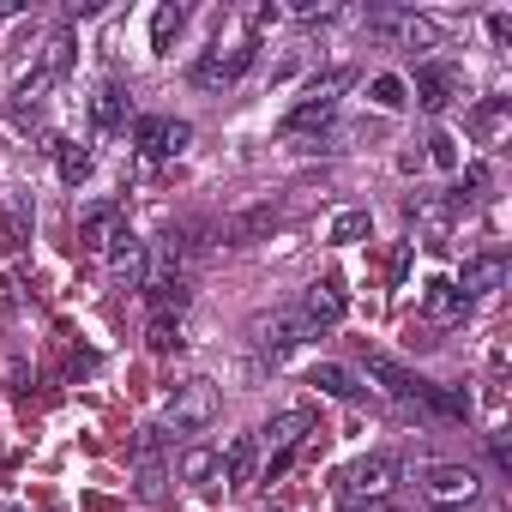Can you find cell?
Here are the masks:
<instances>
[{
	"label": "cell",
	"mask_w": 512,
	"mask_h": 512,
	"mask_svg": "<svg viewBox=\"0 0 512 512\" xmlns=\"http://www.w3.org/2000/svg\"><path fill=\"white\" fill-rule=\"evenodd\" d=\"M350 91V73H326V79H314L308 91H302V103L284 115V127H278V139H326V127H332V115H338V97Z\"/></svg>",
	"instance_id": "obj_1"
},
{
	"label": "cell",
	"mask_w": 512,
	"mask_h": 512,
	"mask_svg": "<svg viewBox=\"0 0 512 512\" xmlns=\"http://www.w3.org/2000/svg\"><path fill=\"white\" fill-rule=\"evenodd\" d=\"M211 416H217V386H211V380H187V386H175L169 404H163V428H175V434H193V428H205Z\"/></svg>",
	"instance_id": "obj_2"
},
{
	"label": "cell",
	"mask_w": 512,
	"mask_h": 512,
	"mask_svg": "<svg viewBox=\"0 0 512 512\" xmlns=\"http://www.w3.org/2000/svg\"><path fill=\"white\" fill-rule=\"evenodd\" d=\"M308 338H320V332L308 326L302 308H278V314H266V320H253V350H260V356H290V350L308 344Z\"/></svg>",
	"instance_id": "obj_3"
},
{
	"label": "cell",
	"mask_w": 512,
	"mask_h": 512,
	"mask_svg": "<svg viewBox=\"0 0 512 512\" xmlns=\"http://www.w3.org/2000/svg\"><path fill=\"white\" fill-rule=\"evenodd\" d=\"M253 49H260L253 37H247V43H235V49H205V55L193 61V73H187V79H193L199 91H229V85L253 67Z\"/></svg>",
	"instance_id": "obj_4"
},
{
	"label": "cell",
	"mask_w": 512,
	"mask_h": 512,
	"mask_svg": "<svg viewBox=\"0 0 512 512\" xmlns=\"http://www.w3.org/2000/svg\"><path fill=\"white\" fill-rule=\"evenodd\" d=\"M422 494H428V506H476L482 476L470 464H428L422 470Z\"/></svg>",
	"instance_id": "obj_5"
},
{
	"label": "cell",
	"mask_w": 512,
	"mask_h": 512,
	"mask_svg": "<svg viewBox=\"0 0 512 512\" xmlns=\"http://www.w3.org/2000/svg\"><path fill=\"white\" fill-rule=\"evenodd\" d=\"M368 31L386 37V43H398V49H434L440 43V25L422 19V13H374Z\"/></svg>",
	"instance_id": "obj_6"
},
{
	"label": "cell",
	"mask_w": 512,
	"mask_h": 512,
	"mask_svg": "<svg viewBox=\"0 0 512 512\" xmlns=\"http://www.w3.org/2000/svg\"><path fill=\"white\" fill-rule=\"evenodd\" d=\"M133 139H139V151H145V157H181V151H187V139H193V127H187V121H175V115H145V121L133 127Z\"/></svg>",
	"instance_id": "obj_7"
},
{
	"label": "cell",
	"mask_w": 512,
	"mask_h": 512,
	"mask_svg": "<svg viewBox=\"0 0 512 512\" xmlns=\"http://www.w3.org/2000/svg\"><path fill=\"white\" fill-rule=\"evenodd\" d=\"M392 482H398V458H392V452H368V458H362V464L344 476L350 500H380Z\"/></svg>",
	"instance_id": "obj_8"
},
{
	"label": "cell",
	"mask_w": 512,
	"mask_h": 512,
	"mask_svg": "<svg viewBox=\"0 0 512 512\" xmlns=\"http://www.w3.org/2000/svg\"><path fill=\"white\" fill-rule=\"evenodd\" d=\"M109 272H115V284L121 290H139L145 284V272H151V247L139 241V235H115V247H109Z\"/></svg>",
	"instance_id": "obj_9"
},
{
	"label": "cell",
	"mask_w": 512,
	"mask_h": 512,
	"mask_svg": "<svg viewBox=\"0 0 512 512\" xmlns=\"http://www.w3.org/2000/svg\"><path fill=\"white\" fill-rule=\"evenodd\" d=\"M145 308H151V320H181V308H187V278H163V272H145Z\"/></svg>",
	"instance_id": "obj_10"
},
{
	"label": "cell",
	"mask_w": 512,
	"mask_h": 512,
	"mask_svg": "<svg viewBox=\"0 0 512 512\" xmlns=\"http://www.w3.org/2000/svg\"><path fill=\"white\" fill-rule=\"evenodd\" d=\"M458 85H464V79H458L452 67H440V61L416 67V103H422L428 115H440V109H446V103L458 97Z\"/></svg>",
	"instance_id": "obj_11"
},
{
	"label": "cell",
	"mask_w": 512,
	"mask_h": 512,
	"mask_svg": "<svg viewBox=\"0 0 512 512\" xmlns=\"http://www.w3.org/2000/svg\"><path fill=\"white\" fill-rule=\"evenodd\" d=\"M296 308L308 314L314 332H320V326H338V320H344V284H338V278H320V284H308V296H302Z\"/></svg>",
	"instance_id": "obj_12"
},
{
	"label": "cell",
	"mask_w": 512,
	"mask_h": 512,
	"mask_svg": "<svg viewBox=\"0 0 512 512\" xmlns=\"http://www.w3.org/2000/svg\"><path fill=\"white\" fill-rule=\"evenodd\" d=\"M253 464H260V440H253V434H235V440L217 452V476H223L229 488H247V482H253Z\"/></svg>",
	"instance_id": "obj_13"
},
{
	"label": "cell",
	"mask_w": 512,
	"mask_h": 512,
	"mask_svg": "<svg viewBox=\"0 0 512 512\" xmlns=\"http://www.w3.org/2000/svg\"><path fill=\"white\" fill-rule=\"evenodd\" d=\"M500 284H506V260H500V253H476V260H464V284H458V296L476 302V296H494Z\"/></svg>",
	"instance_id": "obj_14"
},
{
	"label": "cell",
	"mask_w": 512,
	"mask_h": 512,
	"mask_svg": "<svg viewBox=\"0 0 512 512\" xmlns=\"http://www.w3.org/2000/svg\"><path fill=\"white\" fill-rule=\"evenodd\" d=\"M127 109H133L127 85H121V79H103L97 97H91V127H97V133H115V127L127 121Z\"/></svg>",
	"instance_id": "obj_15"
},
{
	"label": "cell",
	"mask_w": 512,
	"mask_h": 512,
	"mask_svg": "<svg viewBox=\"0 0 512 512\" xmlns=\"http://www.w3.org/2000/svg\"><path fill=\"white\" fill-rule=\"evenodd\" d=\"M368 380L386 386L392 398H422V386H428V380H416L404 362H392V356H380V350H368Z\"/></svg>",
	"instance_id": "obj_16"
},
{
	"label": "cell",
	"mask_w": 512,
	"mask_h": 512,
	"mask_svg": "<svg viewBox=\"0 0 512 512\" xmlns=\"http://www.w3.org/2000/svg\"><path fill=\"white\" fill-rule=\"evenodd\" d=\"M115 235H121V205H97V211H85V223H79L85 253H109Z\"/></svg>",
	"instance_id": "obj_17"
},
{
	"label": "cell",
	"mask_w": 512,
	"mask_h": 512,
	"mask_svg": "<svg viewBox=\"0 0 512 512\" xmlns=\"http://www.w3.org/2000/svg\"><path fill=\"white\" fill-rule=\"evenodd\" d=\"M308 386H320L326 398H344V404L362 398V374L344 368V362H314V368H308Z\"/></svg>",
	"instance_id": "obj_18"
},
{
	"label": "cell",
	"mask_w": 512,
	"mask_h": 512,
	"mask_svg": "<svg viewBox=\"0 0 512 512\" xmlns=\"http://www.w3.org/2000/svg\"><path fill=\"white\" fill-rule=\"evenodd\" d=\"M272 223H278V205H272V199H266V205H247V211H235V217L223 223V241L241 247V241H253V235H266Z\"/></svg>",
	"instance_id": "obj_19"
},
{
	"label": "cell",
	"mask_w": 512,
	"mask_h": 512,
	"mask_svg": "<svg viewBox=\"0 0 512 512\" xmlns=\"http://www.w3.org/2000/svg\"><path fill=\"white\" fill-rule=\"evenodd\" d=\"M464 296H458V284H446V278H434L428 290H422V314L428 320H464Z\"/></svg>",
	"instance_id": "obj_20"
},
{
	"label": "cell",
	"mask_w": 512,
	"mask_h": 512,
	"mask_svg": "<svg viewBox=\"0 0 512 512\" xmlns=\"http://www.w3.org/2000/svg\"><path fill=\"white\" fill-rule=\"evenodd\" d=\"M49 85H55V79H49L43 67H31V73L13 85V115H19V121H25V115H37V109H43V97H49Z\"/></svg>",
	"instance_id": "obj_21"
},
{
	"label": "cell",
	"mask_w": 512,
	"mask_h": 512,
	"mask_svg": "<svg viewBox=\"0 0 512 512\" xmlns=\"http://www.w3.org/2000/svg\"><path fill=\"white\" fill-rule=\"evenodd\" d=\"M181 25H187V7L163 0L157 19H151V49H157V55H169V49H175V37H181Z\"/></svg>",
	"instance_id": "obj_22"
},
{
	"label": "cell",
	"mask_w": 512,
	"mask_h": 512,
	"mask_svg": "<svg viewBox=\"0 0 512 512\" xmlns=\"http://www.w3.org/2000/svg\"><path fill=\"white\" fill-rule=\"evenodd\" d=\"M55 169H61V181H67V187H79V181L91 175V151L61 139V145H55Z\"/></svg>",
	"instance_id": "obj_23"
},
{
	"label": "cell",
	"mask_w": 512,
	"mask_h": 512,
	"mask_svg": "<svg viewBox=\"0 0 512 512\" xmlns=\"http://www.w3.org/2000/svg\"><path fill=\"white\" fill-rule=\"evenodd\" d=\"M416 404H428V410H440V416H470V392H452V386H422V398Z\"/></svg>",
	"instance_id": "obj_24"
},
{
	"label": "cell",
	"mask_w": 512,
	"mask_h": 512,
	"mask_svg": "<svg viewBox=\"0 0 512 512\" xmlns=\"http://www.w3.org/2000/svg\"><path fill=\"white\" fill-rule=\"evenodd\" d=\"M302 434H308V410H284V416H272V428H266V440L284 452V446H302Z\"/></svg>",
	"instance_id": "obj_25"
},
{
	"label": "cell",
	"mask_w": 512,
	"mask_h": 512,
	"mask_svg": "<svg viewBox=\"0 0 512 512\" xmlns=\"http://www.w3.org/2000/svg\"><path fill=\"white\" fill-rule=\"evenodd\" d=\"M37 67H43L49 79H61V73L73 67V31H67V25H61V31L49 37V49H43V61H37Z\"/></svg>",
	"instance_id": "obj_26"
},
{
	"label": "cell",
	"mask_w": 512,
	"mask_h": 512,
	"mask_svg": "<svg viewBox=\"0 0 512 512\" xmlns=\"http://www.w3.org/2000/svg\"><path fill=\"white\" fill-rule=\"evenodd\" d=\"M368 97H374L380 109H404V103H410V85H404L398 73H380V79L368 85Z\"/></svg>",
	"instance_id": "obj_27"
},
{
	"label": "cell",
	"mask_w": 512,
	"mask_h": 512,
	"mask_svg": "<svg viewBox=\"0 0 512 512\" xmlns=\"http://www.w3.org/2000/svg\"><path fill=\"white\" fill-rule=\"evenodd\" d=\"M446 217H452V205H440V199H410V223H422V229H446Z\"/></svg>",
	"instance_id": "obj_28"
},
{
	"label": "cell",
	"mask_w": 512,
	"mask_h": 512,
	"mask_svg": "<svg viewBox=\"0 0 512 512\" xmlns=\"http://www.w3.org/2000/svg\"><path fill=\"white\" fill-rule=\"evenodd\" d=\"M181 476H187V482H211V476H217V452H205V446H193V452L181 458Z\"/></svg>",
	"instance_id": "obj_29"
},
{
	"label": "cell",
	"mask_w": 512,
	"mask_h": 512,
	"mask_svg": "<svg viewBox=\"0 0 512 512\" xmlns=\"http://www.w3.org/2000/svg\"><path fill=\"white\" fill-rule=\"evenodd\" d=\"M422 163H434V169H458V139H452V133H434Z\"/></svg>",
	"instance_id": "obj_30"
},
{
	"label": "cell",
	"mask_w": 512,
	"mask_h": 512,
	"mask_svg": "<svg viewBox=\"0 0 512 512\" xmlns=\"http://www.w3.org/2000/svg\"><path fill=\"white\" fill-rule=\"evenodd\" d=\"M368 235V211H338L332 217V241H362Z\"/></svg>",
	"instance_id": "obj_31"
},
{
	"label": "cell",
	"mask_w": 512,
	"mask_h": 512,
	"mask_svg": "<svg viewBox=\"0 0 512 512\" xmlns=\"http://www.w3.org/2000/svg\"><path fill=\"white\" fill-rule=\"evenodd\" d=\"M175 344H181V320H151V350L169 356Z\"/></svg>",
	"instance_id": "obj_32"
},
{
	"label": "cell",
	"mask_w": 512,
	"mask_h": 512,
	"mask_svg": "<svg viewBox=\"0 0 512 512\" xmlns=\"http://www.w3.org/2000/svg\"><path fill=\"white\" fill-rule=\"evenodd\" d=\"M482 187H488V163H470V169L458 175V193H452V199H476Z\"/></svg>",
	"instance_id": "obj_33"
},
{
	"label": "cell",
	"mask_w": 512,
	"mask_h": 512,
	"mask_svg": "<svg viewBox=\"0 0 512 512\" xmlns=\"http://www.w3.org/2000/svg\"><path fill=\"white\" fill-rule=\"evenodd\" d=\"M428 512H470V506H428Z\"/></svg>",
	"instance_id": "obj_34"
},
{
	"label": "cell",
	"mask_w": 512,
	"mask_h": 512,
	"mask_svg": "<svg viewBox=\"0 0 512 512\" xmlns=\"http://www.w3.org/2000/svg\"><path fill=\"white\" fill-rule=\"evenodd\" d=\"M344 512H362V500H350V506H344Z\"/></svg>",
	"instance_id": "obj_35"
},
{
	"label": "cell",
	"mask_w": 512,
	"mask_h": 512,
	"mask_svg": "<svg viewBox=\"0 0 512 512\" xmlns=\"http://www.w3.org/2000/svg\"><path fill=\"white\" fill-rule=\"evenodd\" d=\"M0 512H25V506H0Z\"/></svg>",
	"instance_id": "obj_36"
}]
</instances>
